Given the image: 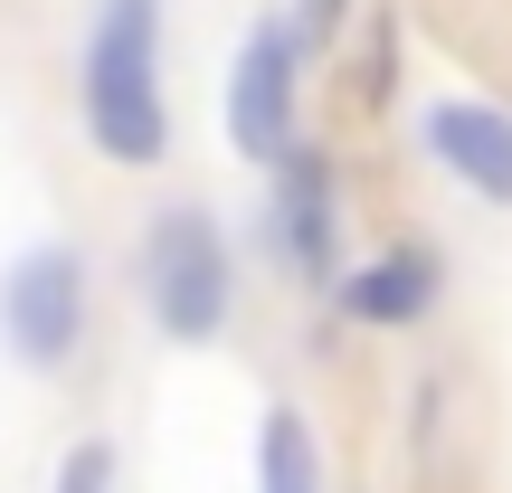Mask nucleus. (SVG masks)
I'll list each match as a JSON object with an SVG mask.
<instances>
[{"label":"nucleus","mask_w":512,"mask_h":493,"mask_svg":"<svg viewBox=\"0 0 512 493\" xmlns=\"http://www.w3.org/2000/svg\"><path fill=\"white\" fill-rule=\"evenodd\" d=\"M86 133L105 162L143 171L171 152V105H162V19L152 0H105L86 29Z\"/></svg>","instance_id":"f257e3e1"},{"label":"nucleus","mask_w":512,"mask_h":493,"mask_svg":"<svg viewBox=\"0 0 512 493\" xmlns=\"http://www.w3.org/2000/svg\"><path fill=\"white\" fill-rule=\"evenodd\" d=\"M143 294H152V323H162L171 342H209V332L228 323L238 275H228V247H219V228H209V209H162V219H152Z\"/></svg>","instance_id":"f03ea898"},{"label":"nucleus","mask_w":512,"mask_h":493,"mask_svg":"<svg viewBox=\"0 0 512 493\" xmlns=\"http://www.w3.org/2000/svg\"><path fill=\"white\" fill-rule=\"evenodd\" d=\"M0 342L29 370H67L86 342V256L76 247H29L0 275Z\"/></svg>","instance_id":"7ed1b4c3"},{"label":"nucleus","mask_w":512,"mask_h":493,"mask_svg":"<svg viewBox=\"0 0 512 493\" xmlns=\"http://www.w3.org/2000/svg\"><path fill=\"white\" fill-rule=\"evenodd\" d=\"M228 143L247 162H285L294 152V29H256L228 67Z\"/></svg>","instance_id":"20e7f679"},{"label":"nucleus","mask_w":512,"mask_h":493,"mask_svg":"<svg viewBox=\"0 0 512 493\" xmlns=\"http://www.w3.org/2000/svg\"><path fill=\"white\" fill-rule=\"evenodd\" d=\"M427 152H437V162L456 171L475 200H503V209H512V114L446 95V105L427 114Z\"/></svg>","instance_id":"39448f33"},{"label":"nucleus","mask_w":512,"mask_h":493,"mask_svg":"<svg viewBox=\"0 0 512 493\" xmlns=\"http://www.w3.org/2000/svg\"><path fill=\"white\" fill-rule=\"evenodd\" d=\"M275 238L304 275H332V247H342V219H332V162L323 152H285L275 162Z\"/></svg>","instance_id":"423d86ee"},{"label":"nucleus","mask_w":512,"mask_h":493,"mask_svg":"<svg viewBox=\"0 0 512 493\" xmlns=\"http://www.w3.org/2000/svg\"><path fill=\"white\" fill-rule=\"evenodd\" d=\"M437 285H446V266L427 247H389L342 285V313L351 323H418V313L437 304Z\"/></svg>","instance_id":"0eeeda50"},{"label":"nucleus","mask_w":512,"mask_h":493,"mask_svg":"<svg viewBox=\"0 0 512 493\" xmlns=\"http://www.w3.org/2000/svg\"><path fill=\"white\" fill-rule=\"evenodd\" d=\"M266 493H313V427L294 408H266Z\"/></svg>","instance_id":"6e6552de"},{"label":"nucleus","mask_w":512,"mask_h":493,"mask_svg":"<svg viewBox=\"0 0 512 493\" xmlns=\"http://www.w3.org/2000/svg\"><path fill=\"white\" fill-rule=\"evenodd\" d=\"M114 484H124V456L105 437H76L67 465H57V493H114Z\"/></svg>","instance_id":"1a4fd4ad"},{"label":"nucleus","mask_w":512,"mask_h":493,"mask_svg":"<svg viewBox=\"0 0 512 493\" xmlns=\"http://www.w3.org/2000/svg\"><path fill=\"white\" fill-rule=\"evenodd\" d=\"M304 19H313V38H323L332 19H342V0H304Z\"/></svg>","instance_id":"9d476101"}]
</instances>
